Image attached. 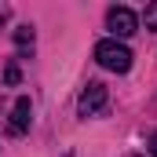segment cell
Wrapping results in <instances>:
<instances>
[{
  "instance_id": "cell-6",
  "label": "cell",
  "mask_w": 157,
  "mask_h": 157,
  "mask_svg": "<svg viewBox=\"0 0 157 157\" xmlns=\"http://www.w3.org/2000/svg\"><path fill=\"white\" fill-rule=\"evenodd\" d=\"M143 18H146V29H154V33H157V0H154V4H146V15H143Z\"/></svg>"
},
{
  "instance_id": "cell-7",
  "label": "cell",
  "mask_w": 157,
  "mask_h": 157,
  "mask_svg": "<svg viewBox=\"0 0 157 157\" xmlns=\"http://www.w3.org/2000/svg\"><path fill=\"white\" fill-rule=\"evenodd\" d=\"M150 154L157 157V132H154V135H150Z\"/></svg>"
},
{
  "instance_id": "cell-8",
  "label": "cell",
  "mask_w": 157,
  "mask_h": 157,
  "mask_svg": "<svg viewBox=\"0 0 157 157\" xmlns=\"http://www.w3.org/2000/svg\"><path fill=\"white\" fill-rule=\"evenodd\" d=\"M7 15H11V11H7V7H4V4H0V22H4V18H7Z\"/></svg>"
},
{
  "instance_id": "cell-1",
  "label": "cell",
  "mask_w": 157,
  "mask_h": 157,
  "mask_svg": "<svg viewBox=\"0 0 157 157\" xmlns=\"http://www.w3.org/2000/svg\"><path fill=\"white\" fill-rule=\"evenodd\" d=\"M95 62H99L102 70L128 73V70H132V51H128L121 40H99V44H95Z\"/></svg>"
},
{
  "instance_id": "cell-3",
  "label": "cell",
  "mask_w": 157,
  "mask_h": 157,
  "mask_svg": "<svg viewBox=\"0 0 157 157\" xmlns=\"http://www.w3.org/2000/svg\"><path fill=\"white\" fill-rule=\"evenodd\" d=\"M106 26H110L113 37H132V33L139 29V18H135L132 7H110V11H106Z\"/></svg>"
},
{
  "instance_id": "cell-4",
  "label": "cell",
  "mask_w": 157,
  "mask_h": 157,
  "mask_svg": "<svg viewBox=\"0 0 157 157\" xmlns=\"http://www.w3.org/2000/svg\"><path fill=\"white\" fill-rule=\"evenodd\" d=\"M29 113H33V106H29V99L22 95V99L15 102V110H11V124H7L11 135H22V132L29 128Z\"/></svg>"
},
{
  "instance_id": "cell-2",
  "label": "cell",
  "mask_w": 157,
  "mask_h": 157,
  "mask_svg": "<svg viewBox=\"0 0 157 157\" xmlns=\"http://www.w3.org/2000/svg\"><path fill=\"white\" fill-rule=\"evenodd\" d=\"M106 84H99V80H91L84 91H80V99H77V113L80 117H95V113H102L106 110Z\"/></svg>"
},
{
  "instance_id": "cell-5",
  "label": "cell",
  "mask_w": 157,
  "mask_h": 157,
  "mask_svg": "<svg viewBox=\"0 0 157 157\" xmlns=\"http://www.w3.org/2000/svg\"><path fill=\"white\" fill-rule=\"evenodd\" d=\"M15 44H18L22 51L33 48V29H29V26H18V29H15Z\"/></svg>"
}]
</instances>
